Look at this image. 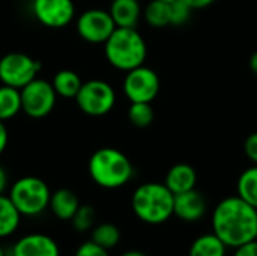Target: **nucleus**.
Listing matches in <instances>:
<instances>
[{
    "instance_id": "obj_22",
    "label": "nucleus",
    "mask_w": 257,
    "mask_h": 256,
    "mask_svg": "<svg viewBox=\"0 0 257 256\" xmlns=\"http://www.w3.org/2000/svg\"><path fill=\"white\" fill-rule=\"evenodd\" d=\"M236 189L238 196L257 210V164L241 174Z\"/></svg>"
},
{
    "instance_id": "obj_11",
    "label": "nucleus",
    "mask_w": 257,
    "mask_h": 256,
    "mask_svg": "<svg viewBox=\"0 0 257 256\" xmlns=\"http://www.w3.org/2000/svg\"><path fill=\"white\" fill-rule=\"evenodd\" d=\"M32 8L36 20L50 29L68 26L75 15L72 0H33Z\"/></svg>"
},
{
    "instance_id": "obj_13",
    "label": "nucleus",
    "mask_w": 257,
    "mask_h": 256,
    "mask_svg": "<svg viewBox=\"0 0 257 256\" xmlns=\"http://www.w3.org/2000/svg\"><path fill=\"white\" fill-rule=\"evenodd\" d=\"M206 213V199L196 189L175 195L173 214L184 222H196Z\"/></svg>"
},
{
    "instance_id": "obj_27",
    "label": "nucleus",
    "mask_w": 257,
    "mask_h": 256,
    "mask_svg": "<svg viewBox=\"0 0 257 256\" xmlns=\"http://www.w3.org/2000/svg\"><path fill=\"white\" fill-rule=\"evenodd\" d=\"M75 256H110V253L107 249L89 240L78 246V249L75 250Z\"/></svg>"
},
{
    "instance_id": "obj_18",
    "label": "nucleus",
    "mask_w": 257,
    "mask_h": 256,
    "mask_svg": "<svg viewBox=\"0 0 257 256\" xmlns=\"http://www.w3.org/2000/svg\"><path fill=\"white\" fill-rule=\"evenodd\" d=\"M57 97L62 98H75L83 81L80 78V75L75 71L71 69H62L59 72H56V75L53 77L51 81Z\"/></svg>"
},
{
    "instance_id": "obj_20",
    "label": "nucleus",
    "mask_w": 257,
    "mask_h": 256,
    "mask_svg": "<svg viewBox=\"0 0 257 256\" xmlns=\"http://www.w3.org/2000/svg\"><path fill=\"white\" fill-rule=\"evenodd\" d=\"M21 112L20 89L2 84L0 86V121H8Z\"/></svg>"
},
{
    "instance_id": "obj_2",
    "label": "nucleus",
    "mask_w": 257,
    "mask_h": 256,
    "mask_svg": "<svg viewBox=\"0 0 257 256\" xmlns=\"http://www.w3.org/2000/svg\"><path fill=\"white\" fill-rule=\"evenodd\" d=\"M89 175L102 189H119L131 181L134 167L130 158L116 148H99L89 158Z\"/></svg>"
},
{
    "instance_id": "obj_7",
    "label": "nucleus",
    "mask_w": 257,
    "mask_h": 256,
    "mask_svg": "<svg viewBox=\"0 0 257 256\" xmlns=\"http://www.w3.org/2000/svg\"><path fill=\"white\" fill-rule=\"evenodd\" d=\"M21 94V112L29 118L41 119L48 116L57 100V94L53 84L44 78H33L30 83L20 89Z\"/></svg>"
},
{
    "instance_id": "obj_28",
    "label": "nucleus",
    "mask_w": 257,
    "mask_h": 256,
    "mask_svg": "<svg viewBox=\"0 0 257 256\" xmlns=\"http://www.w3.org/2000/svg\"><path fill=\"white\" fill-rule=\"evenodd\" d=\"M244 152L250 158V161H253L254 164H257V131L256 133H251L245 139V142H244Z\"/></svg>"
},
{
    "instance_id": "obj_26",
    "label": "nucleus",
    "mask_w": 257,
    "mask_h": 256,
    "mask_svg": "<svg viewBox=\"0 0 257 256\" xmlns=\"http://www.w3.org/2000/svg\"><path fill=\"white\" fill-rule=\"evenodd\" d=\"M193 8L185 0H173L170 2V24L182 26L191 18Z\"/></svg>"
},
{
    "instance_id": "obj_34",
    "label": "nucleus",
    "mask_w": 257,
    "mask_h": 256,
    "mask_svg": "<svg viewBox=\"0 0 257 256\" xmlns=\"http://www.w3.org/2000/svg\"><path fill=\"white\" fill-rule=\"evenodd\" d=\"M119 256H146L143 252H140V250H126V252H123L122 255Z\"/></svg>"
},
{
    "instance_id": "obj_5",
    "label": "nucleus",
    "mask_w": 257,
    "mask_h": 256,
    "mask_svg": "<svg viewBox=\"0 0 257 256\" xmlns=\"http://www.w3.org/2000/svg\"><path fill=\"white\" fill-rule=\"evenodd\" d=\"M21 216L35 217L50 205L51 192L45 181L38 177H23L17 180L8 195Z\"/></svg>"
},
{
    "instance_id": "obj_19",
    "label": "nucleus",
    "mask_w": 257,
    "mask_h": 256,
    "mask_svg": "<svg viewBox=\"0 0 257 256\" xmlns=\"http://www.w3.org/2000/svg\"><path fill=\"white\" fill-rule=\"evenodd\" d=\"M21 214L9 196L0 195V238L12 235L20 226Z\"/></svg>"
},
{
    "instance_id": "obj_1",
    "label": "nucleus",
    "mask_w": 257,
    "mask_h": 256,
    "mask_svg": "<svg viewBox=\"0 0 257 256\" xmlns=\"http://www.w3.org/2000/svg\"><path fill=\"white\" fill-rule=\"evenodd\" d=\"M212 232L236 249L257 238V210L238 195L223 199L212 213Z\"/></svg>"
},
{
    "instance_id": "obj_36",
    "label": "nucleus",
    "mask_w": 257,
    "mask_h": 256,
    "mask_svg": "<svg viewBox=\"0 0 257 256\" xmlns=\"http://www.w3.org/2000/svg\"><path fill=\"white\" fill-rule=\"evenodd\" d=\"M163 2H173V0H163Z\"/></svg>"
},
{
    "instance_id": "obj_16",
    "label": "nucleus",
    "mask_w": 257,
    "mask_h": 256,
    "mask_svg": "<svg viewBox=\"0 0 257 256\" xmlns=\"http://www.w3.org/2000/svg\"><path fill=\"white\" fill-rule=\"evenodd\" d=\"M50 210L59 220H71L80 207V201L77 195L69 189H59L51 193L50 198Z\"/></svg>"
},
{
    "instance_id": "obj_24",
    "label": "nucleus",
    "mask_w": 257,
    "mask_h": 256,
    "mask_svg": "<svg viewBox=\"0 0 257 256\" xmlns=\"http://www.w3.org/2000/svg\"><path fill=\"white\" fill-rule=\"evenodd\" d=\"M155 113L151 103H131L128 109V121L137 128H146L154 122Z\"/></svg>"
},
{
    "instance_id": "obj_4",
    "label": "nucleus",
    "mask_w": 257,
    "mask_h": 256,
    "mask_svg": "<svg viewBox=\"0 0 257 256\" xmlns=\"http://www.w3.org/2000/svg\"><path fill=\"white\" fill-rule=\"evenodd\" d=\"M175 195L161 183H146L136 189L131 198L134 214L145 223L161 225L173 216Z\"/></svg>"
},
{
    "instance_id": "obj_9",
    "label": "nucleus",
    "mask_w": 257,
    "mask_h": 256,
    "mask_svg": "<svg viewBox=\"0 0 257 256\" xmlns=\"http://www.w3.org/2000/svg\"><path fill=\"white\" fill-rule=\"evenodd\" d=\"M160 92L158 74L140 65L126 72L123 78V94L131 103H152Z\"/></svg>"
},
{
    "instance_id": "obj_3",
    "label": "nucleus",
    "mask_w": 257,
    "mask_h": 256,
    "mask_svg": "<svg viewBox=\"0 0 257 256\" xmlns=\"http://www.w3.org/2000/svg\"><path fill=\"white\" fill-rule=\"evenodd\" d=\"M104 53L111 66L128 72L145 63L148 47L136 27H116L104 42Z\"/></svg>"
},
{
    "instance_id": "obj_23",
    "label": "nucleus",
    "mask_w": 257,
    "mask_h": 256,
    "mask_svg": "<svg viewBox=\"0 0 257 256\" xmlns=\"http://www.w3.org/2000/svg\"><path fill=\"white\" fill-rule=\"evenodd\" d=\"M93 243L99 244L101 247L110 250L116 247L120 241V231L116 225L113 223H101L92 231V238Z\"/></svg>"
},
{
    "instance_id": "obj_17",
    "label": "nucleus",
    "mask_w": 257,
    "mask_h": 256,
    "mask_svg": "<svg viewBox=\"0 0 257 256\" xmlns=\"http://www.w3.org/2000/svg\"><path fill=\"white\" fill-rule=\"evenodd\" d=\"M227 246L214 234H203L197 237L188 250V256H226Z\"/></svg>"
},
{
    "instance_id": "obj_33",
    "label": "nucleus",
    "mask_w": 257,
    "mask_h": 256,
    "mask_svg": "<svg viewBox=\"0 0 257 256\" xmlns=\"http://www.w3.org/2000/svg\"><path fill=\"white\" fill-rule=\"evenodd\" d=\"M248 65H250V69H251V72H253V74H254V75L257 77V51H254V53L251 54Z\"/></svg>"
},
{
    "instance_id": "obj_15",
    "label": "nucleus",
    "mask_w": 257,
    "mask_h": 256,
    "mask_svg": "<svg viewBox=\"0 0 257 256\" xmlns=\"http://www.w3.org/2000/svg\"><path fill=\"white\" fill-rule=\"evenodd\" d=\"M108 12L116 27H136L143 14L139 0H113Z\"/></svg>"
},
{
    "instance_id": "obj_31",
    "label": "nucleus",
    "mask_w": 257,
    "mask_h": 256,
    "mask_svg": "<svg viewBox=\"0 0 257 256\" xmlns=\"http://www.w3.org/2000/svg\"><path fill=\"white\" fill-rule=\"evenodd\" d=\"M193 9H203V8H208L209 5H212L215 0H185Z\"/></svg>"
},
{
    "instance_id": "obj_35",
    "label": "nucleus",
    "mask_w": 257,
    "mask_h": 256,
    "mask_svg": "<svg viewBox=\"0 0 257 256\" xmlns=\"http://www.w3.org/2000/svg\"><path fill=\"white\" fill-rule=\"evenodd\" d=\"M0 256H6L5 255V250H3V247H2V244H0Z\"/></svg>"
},
{
    "instance_id": "obj_25",
    "label": "nucleus",
    "mask_w": 257,
    "mask_h": 256,
    "mask_svg": "<svg viewBox=\"0 0 257 256\" xmlns=\"http://www.w3.org/2000/svg\"><path fill=\"white\" fill-rule=\"evenodd\" d=\"M95 219H96V211H95L93 207H90V205H80L77 213L71 219V222H72V226H74L75 231L86 232V231L93 228Z\"/></svg>"
},
{
    "instance_id": "obj_14",
    "label": "nucleus",
    "mask_w": 257,
    "mask_h": 256,
    "mask_svg": "<svg viewBox=\"0 0 257 256\" xmlns=\"http://www.w3.org/2000/svg\"><path fill=\"white\" fill-rule=\"evenodd\" d=\"M164 184L173 195H179L196 189L197 174L193 166L187 163H178L169 169Z\"/></svg>"
},
{
    "instance_id": "obj_30",
    "label": "nucleus",
    "mask_w": 257,
    "mask_h": 256,
    "mask_svg": "<svg viewBox=\"0 0 257 256\" xmlns=\"http://www.w3.org/2000/svg\"><path fill=\"white\" fill-rule=\"evenodd\" d=\"M8 140H9V136H8V128L5 125L3 121H0V155L3 154V151L6 149L8 146Z\"/></svg>"
},
{
    "instance_id": "obj_32",
    "label": "nucleus",
    "mask_w": 257,
    "mask_h": 256,
    "mask_svg": "<svg viewBox=\"0 0 257 256\" xmlns=\"http://www.w3.org/2000/svg\"><path fill=\"white\" fill-rule=\"evenodd\" d=\"M6 187H8V174H6L5 167L0 166V195L5 193Z\"/></svg>"
},
{
    "instance_id": "obj_10",
    "label": "nucleus",
    "mask_w": 257,
    "mask_h": 256,
    "mask_svg": "<svg viewBox=\"0 0 257 256\" xmlns=\"http://www.w3.org/2000/svg\"><path fill=\"white\" fill-rule=\"evenodd\" d=\"M116 24L108 11L87 9L77 18L78 36L90 44H104L114 32Z\"/></svg>"
},
{
    "instance_id": "obj_29",
    "label": "nucleus",
    "mask_w": 257,
    "mask_h": 256,
    "mask_svg": "<svg viewBox=\"0 0 257 256\" xmlns=\"http://www.w3.org/2000/svg\"><path fill=\"white\" fill-rule=\"evenodd\" d=\"M233 256H257V238L236 247Z\"/></svg>"
},
{
    "instance_id": "obj_8",
    "label": "nucleus",
    "mask_w": 257,
    "mask_h": 256,
    "mask_svg": "<svg viewBox=\"0 0 257 256\" xmlns=\"http://www.w3.org/2000/svg\"><path fill=\"white\" fill-rule=\"evenodd\" d=\"M41 69V62L32 56L20 51H12L0 59V81L2 84L21 89L33 78Z\"/></svg>"
},
{
    "instance_id": "obj_12",
    "label": "nucleus",
    "mask_w": 257,
    "mask_h": 256,
    "mask_svg": "<svg viewBox=\"0 0 257 256\" xmlns=\"http://www.w3.org/2000/svg\"><path fill=\"white\" fill-rule=\"evenodd\" d=\"M12 256H60L56 240L47 234H29L21 237L12 247Z\"/></svg>"
},
{
    "instance_id": "obj_6",
    "label": "nucleus",
    "mask_w": 257,
    "mask_h": 256,
    "mask_svg": "<svg viewBox=\"0 0 257 256\" xmlns=\"http://www.w3.org/2000/svg\"><path fill=\"white\" fill-rule=\"evenodd\" d=\"M75 103L84 115L99 118L110 113L114 107L116 92L113 86L104 80H87L81 84Z\"/></svg>"
},
{
    "instance_id": "obj_21",
    "label": "nucleus",
    "mask_w": 257,
    "mask_h": 256,
    "mask_svg": "<svg viewBox=\"0 0 257 256\" xmlns=\"http://www.w3.org/2000/svg\"><path fill=\"white\" fill-rule=\"evenodd\" d=\"M145 20L149 26L161 29L170 26V2L152 0L145 8Z\"/></svg>"
}]
</instances>
